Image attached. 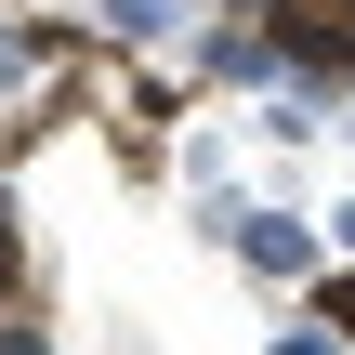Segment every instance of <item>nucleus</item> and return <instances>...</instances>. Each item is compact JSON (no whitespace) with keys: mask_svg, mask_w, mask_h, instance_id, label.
I'll return each instance as SVG.
<instances>
[{"mask_svg":"<svg viewBox=\"0 0 355 355\" xmlns=\"http://www.w3.org/2000/svg\"><path fill=\"white\" fill-rule=\"evenodd\" d=\"M224 250H237L263 290H303V277H329V237H316L303 211H250V198H237V211H224Z\"/></svg>","mask_w":355,"mask_h":355,"instance_id":"1","label":"nucleus"},{"mask_svg":"<svg viewBox=\"0 0 355 355\" xmlns=\"http://www.w3.org/2000/svg\"><path fill=\"white\" fill-rule=\"evenodd\" d=\"M184 13H198V0H92V40H105V53H171Z\"/></svg>","mask_w":355,"mask_h":355,"instance_id":"2","label":"nucleus"},{"mask_svg":"<svg viewBox=\"0 0 355 355\" xmlns=\"http://www.w3.org/2000/svg\"><path fill=\"white\" fill-rule=\"evenodd\" d=\"M53 53H66L53 26H26V13H0V92H26V79H40Z\"/></svg>","mask_w":355,"mask_h":355,"instance_id":"3","label":"nucleus"},{"mask_svg":"<svg viewBox=\"0 0 355 355\" xmlns=\"http://www.w3.org/2000/svg\"><path fill=\"white\" fill-rule=\"evenodd\" d=\"M263 355H355V343H343V329H329V316H303V329H277V343H263Z\"/></svg>","mask_w":355,"mask_h":355,"instance_id":"4","label":"nucleus"},{"mask_svg":"<svg viewBox=\"0 0 355 355\" xmlns=\"http://www.w3.org/2000/svg\"><path fill=\"white\" fill-rule=\"evenodd\" d=\"M316 237H329V263H343V277H355V198H343V211H329V224H316Z\"/></svg>","mask_w":355,"mask_h":355,"instance_id":"5","label":"nucleus"},{"mask_svg":"<svg viewBox=\"0 0 355 355\" xmlns=\"http://www.w3.org/2000/svg\"><path fill=\"white\" fill-rule=\"evenodd\" d=\"M0 355H53V343H40V329H26V316H0Z\"/></svg>","mask_w":355,"mask_h":355,"instance_id":"6","label":"nucleus"},{"mask_svg":"<svg viewBox=\"0 0 355 355\" xmlns=\"http://www.w3.org/2000/svg\"><path fill=\"white\" fill-rule=\"evenodd\" d=\"M13 263H26V237H13V211H0V290H13Z\"/></svg>","mask_w":355,"mask_h":355,"instance_id":"7","label":"nucleus"},{"mask_svg":"<svg viewBox=\"0 0 355 355\" xmlns=\"http://www.w3.org/2000/svg\"><path fill=\"white\" fill-rule=\"evenodd\" d=\"M211 13H277V0H211Z\"/></svg>","mask_w":355,"mask_h":355,"instance_id":"8","label":"nucleus"},{"mask_svg":"<svg viewBox=\"0 0 355 355\" xmlns=\"http://www.w3.org/2000/svg\"><path fill=\"white\" fill-rule=\"evenodd\" d=\"M343 119H355V92H343Z\"/></svg>","mask_w":355,"mask_h":355,"instance_id":"9","label":"nucleus"}]
</instances>
